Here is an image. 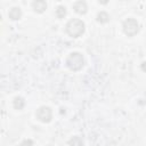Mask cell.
Instances as JSON below:
<instances>
[{"instance_id":"obj_4","label":"cell","mask_w":146,"mask_h":146,"mask_svg":"<svg viewBox=\"0 0 146 146\" xmlns=\"http://www.w3.org/2000/svg\"><path fill=\"white\" fill-rule=\"evenodd\" d=\"M35 116H36V119L39 121H41L43 123H48L52 119V112H51L50 107H48V106H41V107H39L36 110Z\"/></svg>"},{"instance_id":"obj_10","label":"cell","mask_w":146,"mask_h":146,"mask_svg":"<svg viewBox=\"0 0 146 146\" xmlns=\"http://www.w3.org/2000/svg\"><path fill=\"white\" fill-rule=\"evenodd\" d=\"M56 16L58 18H64L66 16V8L64 6H58L56 8Z\"/></svg>"},{"instance_id":"obj_12","label":"cell","mask_w":146,"mask_h":146,"mask_svg":"<svg viewBox=\"0 0 146 146\" xmlns=\"http://www.w3.org/2000/svg\"><path fill=\"white\" fill-rule=\"evenodd\" d=\"M141 70H143L144 72H146V62H144V63L141 64Z\"/></svg>"},{"instance_id":"obj_3","label":"cell","mask_w":146,"mask_h":146,"mask_svg":"<svg viewBox=\"0 0 146 146\" xmlns=\"http://www.w3.org/2000/svg\"><path fill=\"white\" fill-rule=\"evenodd\" d=\"M139 31V24L135 18H127L123 22V32L128 36H133Z\"/></svg>"},{"instance_id":"obj_13","label":"cell","mask_w":146,"mask_h":146,"mask_svg":"<svg viewBox=\"0 0 146 146\" xmlns=\"http://www.w3.org/2000/svg\"><path fill=\"white\" fill-rule=\"evenodd\" d=\"M99 1V3H102V5H106L107 2H108V0H98Z\"/></svg>"},{"instance_id":"obj_6","label":"cell","mask_w":146,"mask_h":146,"mask_svg":"<svg viewBox=\"0 0 146 146\" xmlns=\"http://www.w3.org/2000/svg\"><path fill=\"white\" fill-rule=\"evenodd\" d=\"M73 9H74V11H75L76 14H79V15H84V14L87 13V10H88V7H87V3H86L84 1L80 0V1H76V2L73 5Z\"/></svg>"},{"instance_id":"obj_7","label":"cell","mask_w":146,"mask_h":146,"mask_svg":"<svg viewBox=\"0 0 146 146\" xmlns=\"http://www.w3.org/2000/svg\"><path fill=\"white\" fill-rule=\"evenodd\" d=\"M8 16H9V18L13 19V21H18V19H21V17H22V10H21L18 7H14V8H11V9L9 10Z\"/></svg>"},{"instance_id":"obj_14","label":"cell","mask_w":146,"mask_h":146,"mask_svg":"<svg viewBox=\"0 0 146 146\" xmlns=\"http://www.w3.org/2000/svg\"><path fill=\"white\" fill-rule=\"evenodd\" d=\"M22 144H33V141H31V140H24Z\"/></svg>"},{"instance_id":"obj_11","label":"cell","mask_w":146,"mask_h":146,"mask_svg":"<svg viewBox=\"0 0 146 146\" xmlns=\"http://www.w3.org/2000/svg\"><path fill=\"white\" fill-rule=\"evenodd\" d=\"M68 144L70 145H82L83 144V140L80 137H74L71 140H68Z\"/></svg>"},{"instance_id":"obj_2","label":"cell","mask_w":146,"mask_h":146,"mask_svg":"<svg viewBox=\"0 0 146 146\" xmlns=\"http://www.w3.org/2000/svg\"><path fill=\"white\" fill-rule=\"evenodd\" d=\"M66 65L73 72L80 71L84 65V58H83L82 54L76 52V51L71 52L66 58Z\"/></svg>"},{"instance_id":"obj_1","label":"cell","mask_w":146,"mask_h":146,"mask_svg":"<svg viewBox=\"0 0 146 146\" xmlns=\"http://www.w3.org/2000/svg\"><path fill=\"white\" fill-rule=\"evenodd\" d=\"M84 29H86L84 23L78 18H73L68 21V23L66 24V32L72 38H78L82 35L84 32Z\"/></svg>"},{"instance_id":"obj_8","label":"cell","mask_w":146,"mask_h":146,"mask_svg":"<svg viewBox=\"0 0 146 146\" xmlns=\"http://www.w3.org/2000/svg\"><path fill=\"white\" fill-rule=\"evenodd\" d=\"M110 21V16L106 11H100L97 14V22L100 23V24H105Z\"/></svg>"},{"instance_id":"obj_9","label":"cell","mask_w":146,"mask_h":146,"mask_svg":"<svg viewBox=\"0 0 146 146\" xmlns=\"http://www.w3.org/2000/svg\"><path fill=\"white\" fill-rule=\"evenodd\" d=\"M13 104H14V107L16 110H22L24 107V105H25V100L22 97H15Z\"/></svg>"},{"instance_id":"obj_5","label":"cell","mask_w":146,"mask_h":146,"mask_svg":"<svg viewBox=\"0 0 146 146\" xmlns=\"http://www.w3.org/2000/svg\"><path fill=\"white\" fill-rule=\"evenodd\" d=\"M32 8L35 13L41 14L47 9V2L46 0H34L32 2Z\"/></svg>"}]
</instances>
